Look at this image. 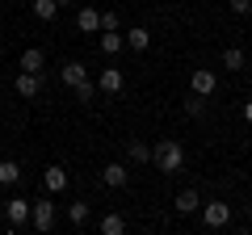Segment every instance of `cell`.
<instances>
[{
  "instance_id": "obj_25",
  "label": "cell",
  "mask_w": 252,
  "mask_h": 235,
  "mask_svg": "<svg viewBox=\"0 0 252 235\" xmlns=\"http://www.w3.org/2000/svg\"><path fill=\"white\" fill-rule=\"evenodd\" d=\"M118 26H122V17H118L114 9H109V13H101V29H118Z\"/></svg>"
},
{
  "instance_id": "obj_17",
  "label": "cell",
  "mask_w": 252,
  "mask_h": 235,
  "mask_svg": "<svg viewBox=\"0 0 252 235\" xmlns=\"http://www.w3.org/2000/svg\"><path fill=\"white\" fill-rule=\"evenodd\" d=\"M30 13H34L38 21H55V13H59V4H55V0H30Z\"/></svg>"
},
{
  "instance_id": "obj_27",
  "label": "cell",
  "mask_w": 252,
  "mask_h": 235,
  "mask_svg": "<svg viewBox=\"0 0 252 235\" xmlns=\"http://www.w3.org/2000/svg\"><path fill=\"white\" fill-rule=\"evenodd\" d=\"M55 4H59V9H63V4H72V0H55Z\"/></svg>"
},
{
  "instance_id": "obj_2",
  "label": "cell",
  "mask_w": 252,
  "mask_h": 235,
  "mask_svg": "<svg viewBox=\"0 0 252 235\" xmlns=\"http://www.w3.org/2000/svg\"><path fill=\"white\" fill-rule=\"evenodd\" d=\"M198 210H202L206 231H223V227L231 223V206H227V202H210V206H198Z\"/></svg>"
},
{
  "instance_id": "obj_23",
  "label": "cell",
  "mask_w": 252,
  "mask_h": 235,
  "mask_svg": "<svg viewBox=\"0 0 252 235\" xmlns=\"http://www.w3.org/2000/svg\"><path fill=\"white\" fill-rule=\"evenodd\" d=\"M93 97H97V84H93V80L76 84V101H80V105H93Z\"/></svg>"
},
{
  "instance_id": "obj_12",
  "label": "cell",
  "mask_w": 252,
  "mask_h": 235,
  "mask_svg": "<svg viewBox=\"0 0 252 235\" xmlns=\"http://www.w3.org/2000/svg\"><path fill=\"white\" fill-rule=\"evenodd\" d=\"M59 80L67 84V88H76L80 80H89V67H84V63H63L59 67Z\"/></svg>"
},
{
  "instance_id": "obj_13",
  "label": "cell",
  "mask_w": 252,
  "mask_h": 235,
  "mask_svg": "<svg viewBox=\"0 0 252 235\" xmlns=\"http://www.w3.org/2000/svg\"><path fill=\"white\" fill-rule=\"evenodd\" d=\"M42 67H46V55L38 51V46L21 51V72H38V76H42Z\"/></svg>"
},
{
  "instance_id": "obj_15",
  "label": "cell",
  "mask_w": 252,
  "mask_h": 235,
  "mask_svg": "<svg viewBox=\"0 0 252 235\" xmlns=\"http://www.w3.org/2000/svg\"><path fill=\"white\" fill-rule=\"evenodd\" d=\"M198 206H202L198 189H181L177 193V214H198Z\"/></svg>"
},
{
  "instance_id": "obj_20",
  "label": "cell",
  "mask_w": 252,
  "mask_h": 235,
  "mask_svg": "<svg viewBox=\"0 0 252 235\" xmlns=\"http://www.w3.org/2000/svg\"><path fill=\"white\" fill-rule=\"evenodd\" d=\"M97 227H101V235H122V231H126V218H122V214H105Z\"/></svg>"
},
{
  "instance_id": "obj_6",
  "label": "cell",
  "mask_w": 252,
  "mask_h": 235,
  "mask_svg": "<svg viewBox=\"0 0 252 235\" xmlns=\"http://www.w3.org/2000/svg\"><path fill=\"white\" fill-rule=\"evenodd\" d=\"M189 88L210 101V97H215V88H219V76L215 72H193V76H189Z\"/></svg>"
},
{
  "instance_id": "obj_8",
  "label": "cell",
  "mask_w": 252,
  "mask_h": 235,
  "mask_svg": "<svg viewBox=\"0 0 252 235\" xmlns=\"http://www.w3.org/2000/svg\"><path fill=\"white\" fill-rule=\"evenodd\" d=\"M97 46H101V55H105V59H114V55L126 46V38H122V29H101Z\"/></svg>"
},
{
  "instance_id": "obj_18",
  "label": "cell",
  "mask_w": 252,
  "mask_h": 235,
  "mask_svg": "<svg viewBox=\"0 0 252 235\" xmlns=\"http://www.w3.org/2000/svg\"><path fill=\"white\" fill-rule=\"evenodd\" d=\"M21 181V164L17 160H0V185H17Z\"/></svg>"
},
{
  "instance_id": "obj_16",
  "label": "cell",
  "mask_w": 252,
  "mask_h": 235,
  "mask_svg": "<svg viewBox=\"0 0 252 235\" xmlns=\"http://www.w3.org/2000/svg\"><path fill=\"white\" fill-rule=\"evenodd\" d=\"M126 160L130 164H147L152 160V147H147L143 139H130V143H126Z\"/></svg>"
},
{
  "instance_id": "obj_4",
  "label": "cell",
  "mask_w": 252,
  "mask_h": 235,
  "mask_svg": "<svg viewBox=\"0 0 252 235\" xmlns=\"http://www.w3.org/2000/svg\"><path fill=\"white\" fill-rule=\"evenodd\" d=\"M4 214H9V231H17V227L30 223V202H26V198H9Z\"/></svg>"
},
{
  "instance_id": "obj_22",
  "label": "cell",
  "mask_w": 252,
  "mask_h": 235,
  "mask_svg": "<svg viewBox=\"0 0 252 235\" xmlns=\"http://www.w3.org/2000/svg\"><path fill=\"white\" fill-rule=\"evenodd\" d=\"M67 223H72V227L89 223V206H84V202H72V206H67Z\"/></svg>"
},
{
  "instance_id": "obj_9",
  "label": "cell",
  "mask_w": 252,
  "mask_h": 235,
  "mask_svg": "<svg viewBox=\"0 0 252 235\" xmlns=\"http://www.w3.org/2000/svg\"><path fill=\"white\" fill-rule=\"evenodd\" d=\"M13 88H17V97H38V92H42V76L38 72H21Z\"/></svg>"
},
{
  "instance_id": "obj_5",
  "label": "cell",
  "mask_w": 252,
  "mask_h": 235,
  "mask_svg": "<svg viewBox=\"0 0 252 235\" xmlns=\"http://www.w3.org/2000/svg\"><path fill=\"white\" fill-rule=\"evenodd\" d=\"M126 181H130V168H126V164H105V168H101V185H105V189H122Z\"/></svg>"
},
{
  "instance_id": "obj_7",
  "label": "cell",
  "mask_w": 252,
  "mask_h": 235,
  "mask_svg": "<svg viewBox=\"0 0 252 235\" xmlns=\"http://www.w3.org/2000/svg\"><path fill=\"white\" fill-rule=\"evenodd\" d=\"M122 84H126L122 67H105V72L97 76V88H101V92H109V97H118V92H122Z\"/></svg>"
},
{
  "instance_id": "obj_21",
  "label": "cell",
  "mask_w": 252,
  "mask_h": 235,
  "mask_svg": "<svg viewBox=\"0 0 252 235\" xmlns=\"http://www.w3.org/2000/svg\"><path fill=\"white\" fill-rule=\"evenodd\" d=\"M185 114H189V118H202V114H206V97L189 92V97H185Z\"/></svg>"
},
{
  "instance_id": "obj_10",
  "label": "cell",
  "mask_w": 252,
  "mask_h": 235,
  "mask_svg": "<svg viewBox=\"0 0 252 235\" xmlns=\"http://www.w3.org/2000/svg\"><path fill=\"white\" fill-rule=\"evenodd\" d=\"M76 29L80 34H101V9H80L76 13Z\"/></svg>"
},
{
  "instance_id": "obj_19",
  "label": "cell",
  "mask_w": 252,
  "mask_h": 235,
  "mask_svg": "<svg viewBox=\"0 0 252 235\" xmlns=\"http://www.w3.org/2000/svg\"><path fill=\"white\" fill-rule=\"evenodd\" d=\"M244 63H248V59H244L240 46H227V51H223V67H227V72H244Z\"/></svg>"
},
{
  "instance_id": "obj_3",
  "label": "cell",
  "mask_w": 252,
  "mask_h": 235,
  "mask_svg": "<svg viewBox=\"0 0 252 235\" xmlns=\"http://www.w3.org/2000/svg\"><path fill=\"white\" fill-rule=\"evenodd\" d=\"M30 223H34L38 231H51V227H55V202H51V198L30 202Z\"/></svg>"
},
{
  "instance_id": "obj_11",
  "label": "cell",
  "mask_w": 252,
  "mask_h": 235,
  "mask_svg": "<svg viewBox=\"0 0 252 235\" xmlns=\"http://www.w3.org/2000/svg\"><path fill=\"white\" fill-rule=\"evenodd\" d=\"M42 185H46V193H63L67 189V172H63L59 164H51V168L42 172Z\"/></svg>"
},
{
  "instance_id": "obj_1",
  "label": "cell",
  "mask_w": 252,
  "mask_h": 235,
  "mask_svg": "<svg viewBox=\"0 0 252 235\" xmlns=\"http://www.w3.org/2000/svg\"><path fill=\"white\" fill-rule=\"evenodd\" d=\"M152 164L160 172H181V164H185V147H181L177 139H160V143L152 147Z\"/></svg>"
},
{
  "instance_id": "obj_24",
  "label": "cell",
  "mask_w": 252,
  "mask_h": 235,
  "mask_svg": "<svg viewBox=\"0 0 252 235\" xmlns=\"http://www.w3.org/2000/svg\"><path fill=\"white\" fill-rule=\"evenodd\" d=\"M227 9H231L235 17H248V13H252V0H227Z\"/></svg>"
},
{
  "instance_id": "obj_14",
  "label": "cell",
  "mask_w": 252,
  "mask_h": 235,
  "mask_svg": "<svg viewBox=\"0 0 252 235\" xmlns=\"http://www.w3.org/2000/svg\"><path fill=\"white\" fill-rule=\"evenodd\" d=\"M122 38H126V46H130V51H139V55H143L147 46H152V34H147L143 26H135V29H126Z\"/></svg>"
},
{
  "instance_id": "obj_26",
  "label": "cell",
  "mask_w": 252,
  "mask_h": 235,
  "mask_svg": "<svg viewBox=\"0 0 252 235\" xmlns=\"http://www.w3.org/2000/svg\"><path fill=\"white\" fill-rule=\"evenodd\" d=\"M244 122L252 126V101H244Z\"/></svg>"
}]
</instances>
